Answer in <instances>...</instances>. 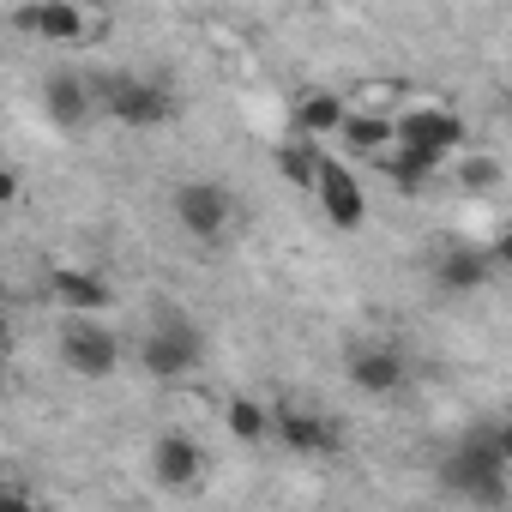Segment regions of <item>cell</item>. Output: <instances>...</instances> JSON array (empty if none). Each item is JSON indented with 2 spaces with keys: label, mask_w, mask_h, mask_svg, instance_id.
Returning <instances> with one entry per match:
<instances>
[{
  "label": "cell",
  "mask_w": 512,
  "mask_h": 512,
  "mask_svg": "<svg viewBox=\"0 0 512 512\" xmlns=\"http://www.w3.org/2000/svg\"><path fill=\"white\" fill-rule=\"evenodd\" d=\"M446 163H452V187H458L464 199H488V193H500V187H506V163H500L494 151L464 145V151H452Z\"/></svg>",
  "instance_id": "obj_17"
},
{
  "label": "cell",
  "mask_w": 512,
  "mask_h": 512,
  "mask_svg": "<svg viewBox=\"0 0 512 512\" xmlns=\"http://www.w3.org/2000/svg\"><path fill=\"white\" fill-rule=\"evenodd\" d=\"M362 163H368V175H386V181H392L398 193H422V187H428V175L440 169V163H434L428 151H416V145H404L398 133H392L386 145H374V151H368Z\"/></svg>",
  "instance_id": "obj_16"
},
{
  "label": "cell",
  "mask_w": 512,
  "mask_h": 512,
  "mask_svg": "<svg viewBox=\"0 0 512 512\" xmlns=\"http://www.w3.org/2000/svg\"><path fill=\"white\" fill-rule=\"evenodd\" d=\"M314 163H320V145H314V139H296V133H290V139L278 145V175H284L290 187H302V193H308V181H314Z\"/></svg>",
  "instance_id": "obj_20"
},
{
  "label": "cell",
  "mask_w": 512,
  "mask_h": 512,
  "mask_svg": "<svg viewBox=\"0 0 512 512\" xmlns=\"http://www.w3.org/2000/svg\"><path fill=\"white\" fill-rule=\"evenodd\" d=\"M43 290H49V302L61 314H109L115 308V284L103 272H91V266H55Z\"/></svg>",
  "instance_id": "obj_14"
},
{
  "label": "cell",
  "mask_w": 512,
  "mask_h": 512,
  "mask_svg": "<svg viewBox=\"0 0 512 512\" xmlns=\"http://www.w3.org/2000/svg\"><path fill=\"white\" fill-rule=\"evenodd\" d=\"M205 470H211V458H205V446H199L193 434L163 428V434L151 440V482H157V488H169V494H193V488L205 482Z\"/></svg>",
  "instance_id": "obj_12"
},
{
  "label": "cell",
  "mask_w": 512,
  "mask_h": 512,
  "mask_svg": "<svg viewBox=\"0 0 512 512\" xmlns=\"http://www.w3.org/2000/svg\"><path fill=\"white\" fill-rule=\"evenodd\" d=\"M272 434L284 452L296 458H338L344 452V422L326 410V404H308V398H272Z\"/></svg>",
  "instance_id": "obj_7"
},
{
  "label": "cell",
  "mask_w": 512,
  "mask_h": 512,
  "mask_svg": "<svg viewBox=\"0 0 512 512\" xmlns=\"http://www.w3.org/2000/svg\"><path fill=\"white\" fill-rule=\"evenodd\" d=\"M235 211H241L235 193H229L223 181H205V175H193V181H181V187L169 193V217H175V229H181L187 241H199V247L229 241Z\"/></svg>",
  "instance_id": "obj_8"
},
{
  "label": "cell",
  "mask_w": 512,
  "mask_h": 512,
  "mask_svg": "<svg viewBox=\"0 0 512 512\" xmlns=\"http://www.w3.org/2000/svg\"><path fill=\"white\" fill-rule=\"evenodd\" d=\"M13 386V362H7V344H0V392Z\"/></svg>",
  "instance_id": "obj_23"
},
{
  "label": "cell",
  "mask_w": 512,
  "mask_h": 512,
  "mask_svg": "<svg viewBox=\"0 0 512 512\" xmlns=\"http://www.w3.org/2000/svg\"><path fill=\"white\" fill-rule=\"evenodd\" d=\"M0 344H7V302H0Z\"/></svg>",
  "instance_id": "obj_24"
},
{
  "label": "cell",
  "mask_w": 512,
  "mask_h": 512,
  "mask_svg": "<svg viewBox=\"0 0 512 512\" xmlns=\"http://www.w3.org/2000/svg\"><path fill=\"white\" fill-rule=\"evenodd\" d=\"M133 362H139V374L157 380V386H175V380L199 374V362H205V332H199V320H193L187 308H157V314L139 326V338H133Z\"/></svg>",
  "instance_id": "obj_2"
},
{
  "label": "cell",
  "mask_w": 512,
  "mask_h": 512,
  "mask_svg": "<svg viewBox=\"0 0 512 512\" xmlns=\"http://www.w3.org/2000/svg\"><path fill=\"white\" fill-rule=\"evenodd\" d=\"M97 85V115L133 133H157L181 115V91L157 73H91Z\"/></svg>",
  "instance_id": "obj_3"
},
{
  "label": "cell",
  "mask_w": 512,
  "mask_h": 512,
  "mask_svg": "<svg viewBox=\"0 0 512 512\" xmlns=\"http://www.w3.org/2000/svg\"><path fill=\"white\" fill-rule=\"evenodd\" d=\"M344 380L368 398H392V392L410 386V356L392 338H356L344 350Z\"/></svg>",
  "instance_id": "obj_11"
},
{
  "label": "cell",
  "mask_w": 512,
  "mask_h": 512,
  "mask_svg": "<svg viewBox=\"0 0 512 512\" xmlns=\"http://www.w3.org/2000/svg\"><path fill=\"white\" fill-rule=\"evenodd\" d=\"M500 266H506V235H500L494 247L446 241L434 260H428V278H434V290H446V296H470V290L494 284V278H500Z\"/></svg>",
  "instance_id": "obj_10"
},
{
  "label": "cell",
  "mask_w": 512,
  "mask_h": 512,
  "mask_svg": "<svg viewBox=\"0 0 512 512\" xmlns=\"http://www.w3.org/2000/svg\"><path fill=\"white\" fill-rule=\"evenodd\" d=\"M223 428H229L241 446H266V434H272V410H266L260 398H247V392H229V398H223Z\"/></svg>",
  "instance_id": "obj_19"
},
{
  "label": "cell",
  "mask_w": 512,
  "mask_h": 512,
  "mask_svg": "<svg viewBox=\"0 0 512 512\" xmlns=\"http://www.w3.org/2000/svg\"><path fill=\"white\" fill-rule=\"evenodd\" d=\"M55 350H61V368L79 374V380H115L121 362H127V344L115 326H103L97 314H61V332H55Z\"/></svg>",
  "instance_id": "obj_6"
},
{
  "label": "cell",
  "mask_w": 512,
  "mask_h": 512,
  "mask_svg": "<svg viewBox=\"0 0 512 512\" xmlns=\"http://www.w3.org/2000/svg\"><path fill=\"white\" fill-rule=\"evenodd\" d=\"M308 193L320 199V211H326L332 229H362V223H368V187H362L356 163H350V157H332L326 145H320V163H314Z\"/></svg>",
  "instance_id": "obj_9"
},
{
  "label": "cell",
  "mask_w": 512,
  "mask_h": 512,
  "mask_svg": "<svg viewBox=\"0 0 512 512\" xmlns=\"http://www.w3.org/2000/svg\"><path fill=\"white\" fill-rule=\"evenodd\" d=\"M338 139L350 145V157H368L374 145H386V139H392V115H386V109H356V103H344Z\"/></svg>",
  "instance_id": "obj_18"
},
{
  "label": "cell",
  "mask_w": 512,
  "mask_h": 512,
  "mask_svg": "<svg viewBox=\"0 0 512 512\" xmlns=\"http://www.w3.org/2000/svg\"><path fill=\"white\" fill-rule=\"evenodd\" d=\"M43 115L61 133H79L85 121H97V85H91V73H79V67L43 73Z\"/></svg>",
  "instance_id": "obj_13"
},
{
  "label": "cell",
  "mask_w": 512,
  "mask_h": 512,
  "mask_svg": "<svg viewBox=\"0 0 512 512\" xmlns=\"http://www.w3.org/2000/svg\"><path fill=\"white\" fill-rule=\"evenodd\" d=\"M290 133L296 139H314V145H326V139H338V121H344V91H332V85H302L296 97H290Z\"/></svg>",
  "instance_id": "obj_15"
},
{
  "label": "cell",
  "mask_w": 512,
  "mask_h": 512,
  "mask_svg": "<svg viewBox=\"0 0 512 512\" xmlns=\"http://www.w3.org/2000/svg\"><path fill=\"white\" fill-rule=\"evenodd\" d=\"M31 482H13V476H0V506H31Z\"/></svg>",
  "instance_id": "obj_22"
},
{
  "label": "cell",
  "mask_w": 512,
  "mask_h": 512,
  "mask_svg": "<svg viewBox=\"0 0 512 512\" xmlns=\"http://www.w3.org/2000/svg\"><path fill=\"white\" fill-rule=\"evenodd\" d=\"M392 133H398L404 145L428 151L440 169H446V157H452V151H464V145H470V127H464L458 103H452V97H440V91H404V97H398V109H392Z\"/></svg>",
  "instance_id": "obj_5"
},
{
  "label": "cell",
  "mask_w": 512,
  "mask_h": 512,
  "mask_svg": "<svg viewBox=\"0 0 512 512\" xmlns=\"http://www.w3.org/2000/svg\"><path fill=\"white\" fill-rule=\"evenodd\" d=\"M19 193H25L19 169H13V163H0V211H7V205H19Z\"/></svg>",
  "instance_id": "obj_21"
},
{
  "label": "cell",
  "mask_w": 512,
  "mask_h": 512,
  "mask_svg": "<svg viewBox=\"0 0 512 512\" xmlns=\"http://www.w3.org/2000/svg\"><path fill=\"white\" fill-rule=\"evenodd\" d=\"M109 7H97V0H25V7H13V31L43 43V49H91L109 37Z\"/></svg>",
  "instance_id": "obj_4"
},
{
  "label": "cell",
  "mask_w": 512,
  "mask_h": 512,
  "mask_svg": "<svg viewBox=\"0 0 512 512\" xmlns=\"http://www.w3.org/2000/svg\"><path fill=\"white\" fill-rule=\"evenodd\" d=\"M440 488L458 494L464 506H488V512L506 506V500H512V434H506L500 422L470 428V434L446 452Z\"/></svg>",
  "instance_id": "obj_1"
}]
</instances>
